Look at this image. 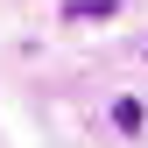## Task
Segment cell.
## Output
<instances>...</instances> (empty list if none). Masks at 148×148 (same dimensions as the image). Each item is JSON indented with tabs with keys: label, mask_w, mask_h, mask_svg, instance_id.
Returning <instances> with one entry per match:
<instances>
[{
	"label": "cell",
	"mask_w": 148,
	"mask_h": 148,
	"mask_svg": "<svg viewBox=\"0 0 148 148\" xmlns=\"http://www.w3.org/2000/svg\"><path fill=\"white\" fill-rule=\"evenodd\" d=\"M113 127H120V134H141V106L120 99V106H113Z\"/></svg>",
	"instance_id": "7a4b0ae2"
},
{
	"label": "cell",
	"mask_w": 148,
	"mask_h": 148,
	"mask_svg": "<svg viewBox=\"0 0 148 148\" xmlns=\"http://www.w3.org/2000/svg\"><path fill=\"white\" fill-rule=\"evenodd\" d=\"M120 0H64V21H113Z\"/></svg>",
	"instance_id": "6da1fadb"
}]
</instances>
